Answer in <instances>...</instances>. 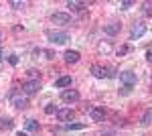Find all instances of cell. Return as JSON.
Wrapping results in <instances>:
<instances>
[{"label":"cell","mask_w":152,"mask_h":136,"mask_svg":"<svg viewBox=\"0 0 152 136\" xmlns=\"http://www.w3.org/2000/svg\"><path fill=\"white\" fill-rule=\"evenodd\" d=\"M47 39L51 43H55V45H65L71 37H69V33H65V31H47Z\"/></svg>","instance_id":"7a4b0ae2"},{"label":"cell","mask_w":152,"mask_h":136,"mask_svg":"<svg viewBox=\"0 0 152 136\" xmlns=\"http://www.w3.org/2000/svg\"><path fill=\"white\" fill-rule=\"evenodd\" d=\"M136 79H138V77H136L134 71H122V73H120V81H122L126 87H134V85H136Z\"/></svg>","instance_id":"5b68a950"},{"label":"cell","mask_w":152,"mask_h":136,"mask_svg":"<svg viewBox=\"0 0 152 136\" xmlns=\"http://www.w3.org/2000/svg\"><path fill=\"white\" fill-rule=\"evenodd\" d=\"M85 128V124H65V130H83Z\"/></svg>","instance_id":"d6986e66"},{"label":"cell","mask_w":152,"mask_h":136,"mask_svg":"<svg viewBox=\"0 0 152 136\" xmlns=\"http://www.w3.org/2000/svg\"><path fill=\"white\" fill-rule=\"evenodd\" d=\"M8 61H10L12 65H16V63H18V59H16V55H10V57H8Z\"/></svg>","instance_id":"cb8c5ba5"},{"label":"cell","mask_w":152,"mask_h":136,"mask_svg":"<svg viewBox=\"0 0 152 136\" xmlns=\"http://www.w3.org/2000/svg\"><path fill=\"white\" fill-rule=\"evenodd\" d=\"M26 130H31V132H39V128H41V126H39V122H37V120H26Z\"/></svg>","instance_id":"2e32d148"},{"label":"cell","mask_w":152,"mask_h":136,"mask_svg":"<svg viewBox=\"0 0 152 136\" xmlns=\"http://www.w3.org/2000/svg\"><path fill=\"white\" fill-rule=\"evenodd\" d=\"M10 102L14 108L24 110V108H28V96L23 93V91H18V90H14V91H10Z\"/></svg>","instance_id":"6da1fadb"},{"label":"cell","mask_w":152,"mask_h":136,"mask_svg":"<svg viewBox=\"0 0 152 136\" xmlns=\"http://www.w3.org/2000/svg\"><path fill=\"white\" fill-rule=\"evenodd\" d=\"M69 85H71L69 75H63V77H59V79L55 81V87H59V90H65V87H69Z\"/></svg>","instance_id":"5bb4252c"},{"label":"cell","mask_w":152,"mask_h":136,"mask_svg":"<svg viewBox=\"0 0 152 136\" xmlns=\"http://www.w3.org/2000/svg\"><path fill=\"white\" fill-rule=\"evenodd\" d=\"M51 21L55 24H63V26H65V24L71 23V14H67V12H55V14L51 16Z\"/></svg>","instance_id":"9c48e42d"},{"label":"cell","mask_w":152,"mask_h":136,"mask_svg":"<svg viewBox=\"0 0 152 136\" xmlns=\"http://www.w3.org/2000/svg\"><path fill=\"white\" fill-rule=\"evenodd\" d=\"M10 6L14 8V10H23L24 6H26V2H20V0H12V2H10Z\"/></svg>","instance_id":"ac0fdd59"},{"label":"cell","mask_w":152,"mask_h":136,"mask_svg":"<svg viewBox=\"0 0 152 136\" xmlns=\"http://www.w3.org/2000/svg\"><path fill=\"white\" fill-rule=\"evenodd\" d=\"M12 120L10 118H2V120H0V130H12Z\"/></svg>","instance_id":"9a60e30c"},{"label":"cell","mask_w":152,"mask_h":136,"mask_svg":"<svg viewBox=\"0 0 152 136\" xmlns=\"http://www.w3.org/2000/svg\"><path fill=\"white\" fill-rule=\"evenodd\" d=\"M142 8H144V14L146 16H152V2H144Z\"/></svg>","instance_id":"ffe728a7"},{"label":"cell","mask_w":152,"mask_h":136,"mask_svg":"<svg viewBox=\"0 0 152 136\" xmlns=\"http://www.w3.org/2000/svg\"><path fill=\"white\" fill-rule=\"evenodd\" d=\"M146 59L152 63V49H148V51H146Z\"/></svg>","instance_id":"d4e9b609"},{"label":"cell","mask_w":152,"mask_h":136,"mask_svg":"<svg viewBox=\"0 0 152 136\" xmlns=\"http://www.w3.org/2000/svg\"><path fill=\"white\" fill-rule=\"evenodd\" d=\"M89 118H91L94 122H104L105 120V110L99 108V106H91V108H89Z\"/></svg>","instance_id":"52a82bcc"},{"label":"cell","mask_w":152,"mask_h":136,"mask_svg":"<svg viewBox=\"0 0 152 136\" xmlns=\"http://www.w3.org/2000/svg\"><path fill=\"white\" fill-rule=\"evenodd\" d=\"M99 51H110V45H99Z\"/></svg>","instance_id":"4316f807"},{"label":"cell","mask_w":152,"mask_h":136,"mask_svg":"<svg viewBox=\"0 0 152 136\" xmlns=\"http://www.w3.org/2000/svg\"><path fill=\"white\" fill-rule=\"evenodd\" d=\"M61 100H63L65 104L77 102V100H79V91H77V90H63V91H61Z\"/></svg>","instance_id":"ba28073f"},{"label":"cell","mask_w":152,"mask_h":136,"mask_svg":"<svg viewBox=\"0 0 152 136\" xmlns=\"http://www.w3.org/2000/svg\"><path fill=\"white\" fill-rule=\"evenodd\" d=\"M67 8H71V10H75V12H83V10H87V4L85 2H77V0H69Z\"/></svg>","instance_id":"8fae6325"},{"label":"cell","mask_w":152,"mask_h":136,"mask_svg":"<svg viewBox=\"0 0 152 136\" xmlns=\"http://www.w3.org/2000/svg\"><path fill=\"white\" fill-rule=\"evenodd\" d=\"M130 6H132V2H130V0H124V2L120 4V8H122V10H128Z\"/></svg>","instance_id":"603a6c76"},{"label":"cell","mask_w":152,"mask_h":136,"mask_svg":"<svg viewBox=\"0 0 152 136\" xmlns=\"http://www.w3.org/2000/svg\"><path fill=\"white\" fill-rule=\"evenodd\" d=\"M144 33H146V24L136 23L134 26H132V33H130V37H132V39H140Z\"/></svg>","instance_id":"30bf717a"},{"label":"cell","mask_w":152,"mask_h":136,"mask_svg":"<svg viewBox=\"0 0 152 136\" xmlns=\"http://www.w3.org/2000/svg\"><path fill=\"white\" fill-rule=\"evenodd\" d=\"M65 61H67V63H71V65H73V63H77V61H79V51H65Z\"/></svg>","instance_id":"7c38bea8"},{"label":"cell","mask_w":152,"mask_h":136,"mask_svg":"<svg viewBox=\"0 0 152 136\" xmlns=\"http://www.w3.org/2000/svg\"><path fill=\"white\" fill-rule=\"evenodd\" d=\"M39 90H41V81L39 79H28L23 83V93H26V96H35Z\"/></svg>","instance_id":"3957f363"},{"label":"cell","mask_w":152,"mask_h":136,"mask_svg":"<svg viewBox=\"0 0 152 136\" xmlns=\"http://www.w3.org/2000/svg\"><path fill=\"white\" fill-rule=\"evenodd\" d=\"M120 29H122V26H120L118 23H112V24H105V26H104V33L110 35V37H114V35L120 33Z\"/></svg>","instance_id":"4fadbf2b"},{"label":"cell","mask_w":152,"mask_h":136,"mask_svg":"<svg viewBox=\"0 0 152 136\" xmlns=\"http://www.w3.org/2000/svg\"><path fill=\"white\" fill-rule=\"evenodd\" d=\"M142 124H144V126L152 124V110H146V112L142 114Z\"/></svg>","instance_id":"e0dca14e"},{"label":"cell","mask_w":152,"mask_h":136,"mask_svg":"<svg viewBox=\"0 0 152 136\" xmlns=\"http://www.w3.org/2000/svg\"><path fill=\"white\" fill-rule=\"evenodd\" d=\"M128 51H130V47H128V45H122L120 49H118V55H126Z\"/></svg>","instance_id":"7402d4cb"},{"label":"cell","mask_w":152,"mask_h":136,"mask_svg":"<svg viewBox=\"0 0 152 136\" xmlns=\"http://www.w3.org/2000/svg\"><path fill=\"white\" fill-rule=\"evenodd\" d=\"M28 75H31L33 79H37V69H31V71H28Z\"/></svg>","instance_id":"484cf974"},{"label":"cell","mask_w":152,"mask_h":136,"mask_svg":"<svg viewBox=\"0 0 152 136\" xmlns=\"http://www.w3.org/2000/svg\"><path fill=\"white\" fill-rule=\"evenodd\" d=\"M57 118H59V122L69 124L71 120L75 118V112H73L71 108H59V110H57Z\"/></svg>","instance_id":"8992f818"},{"label":"cell","mask_w":152,"mask_h":136,"mask_svg":"<svg viewBox=\"0 0 152 136\" xmlns=\"http://www.w3.org/2000/svg\"><path fill=\"white\" fill-rule=\"evenodd\" d=\"M57 114V108H55V104H47V108H45V114Z\"/></svg>","instance_id":"44dd1931"},{"label":"cell","mask_w":152,"mask_h":136,"mask_svg":"<svg viewBox=\"0 0 152 136\" xmlns=\"http://www.w3.org/2000/svg\"><path fill=\"white\" fill-rule=\"evenodd\" d=\"M91 75H94V77H97V79H105V77H112L114 73H112L107 67L97 65V63H95V65H91Z\"/></svg>","instance_id":"277c9868"}]
</instances>
